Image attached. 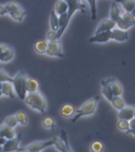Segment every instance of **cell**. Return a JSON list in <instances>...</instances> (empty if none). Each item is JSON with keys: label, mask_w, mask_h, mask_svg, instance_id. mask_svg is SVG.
I'll return each instance as SVG.
<instances>
[{"label": "cell", "mask_w": 135, "mask_h": 152, "mask_svg": "<svg viewBox=\"0 0 135 152\" xmlns=\"http://www.w3.org/2000/svg\"><path fill=\"white\" fill-rule=\"evenodd\" d=\"M24 102L29 107L36 111L45 113L46 112V101L39 91L34 93H28Z\"/></svg>", "instance_id": "cell-1"}, {"label": "cell", "mask_w": 135, "mask_h": 152, "mask_svg": "<svg viewBox=\"0 0 135 152\" xmlns=\"http://www.w3.org/2000/svg\"><path fill=\"white\" fill-rule=\"evenodd\" d=\"M100 99V96H95L90 100H88L79 109H76V115L72 118V122H76L78 119L83 116H91L95 113L96 108H97V104Z\"/></svg>", "instance_id": "cell-2"}, {"label": "cell", "mask_w": 135, "mask_h": 152, "mask_svg": "<svg viewBox=\"0 0 135 152\" xmlns=\"http://www.w3.org/2000/svg\"><path fill=\"white\" fill-rule=\"evenodd\" d=\"M67 2L69 6V10L67 12L68 14V20L70 22L72 17L73 16L75 12L80 10L82 13H85V5L81 2V0H64Z\"/></svg>", "instance_id": "cell-3"}, {"label": "cell", "mask_w": 135, "mask_h": 152, "mask_svg": "<svg viewBox=\"0 0 135 152\" xmlns=\"http://www.w3.org/2000/svg\"><path fill=\"white\" fill-rule=\"evenodd\" d=\"M53 140H49L46 141H41V142H34L30 144L27 145L24 147H20L23 150H27L30 152H40L42 150L45 149L49 147L53 146Z\"/></svg>", "instance_id": "cell-4"}, {"label": "cell", "mask_w": 135, "mask_h": 152, "mask_svg": "<svg viewBox=\"0 0 135 152\" xmlns=\"http://www.w3.org/2000/svg\"><path fill=\"white\" fill-rule=\"evenodd\" d=\"M46 54L50 56H55L62 58L64 56V52L62 49V45L59 42V40L54 42H49Z\"/></svg>", "instance_id": "cell-5"}, {"label": "cell", "mask_w": 135, "mask_h": 152, "mask_svg": "<svg viewBox=\"0 0 135 152\" xmlns=\"http://www.w3.org/2000/svg\"><path fill=\"white\" fill-rule=\"evenodd\" d=\"M21 142V136H15L13 139L7 140L5 144L2 146V151L3 152H14L18 151L19 144Z\"/></svg>", "instance_id": "cell-6"}, {"label": "cell", "mask_w": 135, "mask_h": 152, "mask_svg": "<svg viewBox=\"0 0 135 152\" xmlns=\"http://www.w3.org/2000/svg\"><path fill=\"white\" fill-rule=\"evenodd\" d=\"M110 39L117 40L119 42H124L129 39V33L125 30L119 28H114L109 32Z\"/></svg>", "instance_id": "cell-7"}, {"label": "cell", "mask_w": 135, "mask_h": 152, "mask_svg": "<svg viewBox=\"0 0 135 152\" xmlns=\"http://www.w3.org/2000/svg\"><path fill=\"white\" fill-rule=\"evenodd\" d=\"M115 26H116L115 22L111 21V19H103L98 25L95 34L103 33V32H110L112 29H114Z\"/></svg>", "instance_id": "cell-8"}, {"label": "cell", "mask_w": 135, "mask_h": 152, "mask_svg": "<svg viewBox=\"0 0 135 152\" xmlns=\"http://www.w3.org/2000/svg\"><path fill=\"white\" fill-rule=\"evenodd\" d=\"M23 72L20 71L16 75L13 77V82L12 85L14 87V90L15 94L21 99V84H22V76H23Z\"/></svg>", "instance_id": "cell-9"}, {"label": "cell", "mask_w": 135, "mask_h": 152, "mask_svg": "<svg viewBox=\"0 0 135 152\" xmlns=\"http://www.w3.org/2000/svg\"><path fill=\"white\" fill-rule=\"evenodd\" d=\"M134 107L125 106L121 109L119 113V120H125L130 121L134 118Z\"/></svg>", "instance_id": "cell-10"}, {"label": "cell", "mask_w": 135, "mask_h": 152, "mask_svg": "<svg viewBox=\"0 0 135 152\" xmlns=\"http://www.w3.org/2000/svg\"><path fill=\"white\" fill-rule=\"evenodd\" d=\"M15 131L14 128L6 125L5 124L0 126V136L5 138L6 140H10L15 137Z\"/></svg>", "instance_id": "cell-11"}, {"label": "cell", "mask_w": 135, "mask_h": 152, "mask_svg": "<svg viewBox=\"0 0 135 152\" xmlns=\"http://www.w3.org/2000/svg\"><path fill=\"white\" fill-rule=\"evenodd\" d=\"M101 85H102V94L108 101L111 102L112 98L114 97L113 93H112L111 87L110 85V80H103L101 82Z\"/></svg>", "instance_id": "cell-12"}, {"label": "cell", "mask_w": 135, "mask_h": 152, "mask_svg": "<svg viewBox=\"0 0 135 152\" xmlns=\"http://www.w3.org/2000/svg\"><path fill=\"white\" fill-rule=\"evenodd\" d=\"M110 39L109 32H103V33H97L91 37L89 39V42L90 43H106Z\"/></svg>", "instance_id": "cell-13"}, {"label": "cell", "mask_w": 135, "mask_h": 152, "mask_svg": "<svg viewBox=\"0 0 135 152\" xmlns=\"http://www.w3.org/2000/svg\"><path fill=\"white\" fill-rule=\"evenodd\" d=\"M109 80L114 97H120L122 94V86L120 83L119 81L115 80L114 78H111Z\"/></svg>", "instance_id": "cell-14"}, {"label": "cell", "mask_w": 135, "mask_h": 152, "mask_svg": "<svg viewBox=\"0 0 135 152\" xmlns=\"http://www.w3.org/2000/svg\"><path fill=\"white\" fill-rule=\"evenodd\" d=\"M68 10H69V6L67 4V2L64 0H58L55 5V9L53 10L57 14V16H59V15L67 13Z\"/></svg>", "instance_id": "cell-15"}, {"label": "cell", "mask_w": 135, "mask_h": 152, "mask_svg": "<svg viewBox=\"0 0 135 152\" xmlns=\"http://www.w3.org/2000/svg\"><path fill=\"white\" fill-rule=\"evenodd\" d=\"M39 90V83L35 78H28L27 83H26V92L34 93L38 92Z\"/></svg>", "instance_id": "cell-16"}, {"label": "cell", "mask_w": 135, "mask_h": 152, "mask_svg": "<svg viewBox=\"0 0 135 152\" xmlns=\"http://www.w3.org/2000/svg\"><path fill=\"white\" fill-rule=\"evenodd\" d=\"M48 45H49V42L46 40H38V41H37L34 44V49H35V51L38 52V54H46Z\"/></svg>", "instance_id": "cell-17"}, {"label": "cell", "mask_w": 135, "mask_h": 152, "mask_svg": "<svg viewBox=\"0 0 135 152\" xmlns=\"http://www.w3.org/2000/svg\"><path fill=\"white\" fill-rule=\"evenodd\" d=\"M2 96H6L7 97H15L14 93V87L11 83H3L2 86Z\"/></svg>", "instance_id": "cell-18"}, {"label": "cell", "mask_w": 135, "mask_h": 152, "mask_svg": "<svg viewBox=\"0 0 135 152\" xmlns=\"http://www.w3.org/2000/svg\"><path fill=\"white\" fill-rule=\"evenodd\" d=\"M110 17H111V20L115 22L121 18V14H120V10H119V6L117 4V2H114L111 4V13H110Z\"/></svg>", "instance_id": "cell-19"}, {"label": "cell", "mask_w": 135, "mask_h": 152, "mask_svg": "<svg viewBox=\"0 0 135 152\" xmlns=\"http://www.w3.org/2000/svg\"><path fill=\"white\" fill-rule=\"evenodd\" d=\"M76 109L71 104H64L60 109V114L65 118H69L76 114Z\"/></svg>", "instance_id": "cell-20"}, {"label": "cell", "mask_w": 135, "mask_h": 152, "mask_svg": "<svg viewBox=\"0 0 135 152\" xmlns=\"http://www.w3.org/2000/svg\"><path fill=\"white\" fill-rule=\"evenodd\" d=\"M14 56V49H12L11 48H10L5 51L4 52H2L0 54V62L2 63H7V62L11 61L13 58Z\"/></svg>", "instance_id": "cell-21"}, {"label": "cell", "mask_w": 135, "mask_h": 152, "mask_svg": "<svg viewBox=\"0 0 135 152\" xmlns=\"http://www.w3.org/2000/svg\"><path fill=\"white\" fill-rule=\"evenodd\" d=\"M50 28L51 30L57 33L59 29V22H58V16L55 13L54 10H52L51 15H50Z\"/></svg>", "instance_id": "cell-22"}, {"label": "cell", "mask_w": 135, "mask_h": 152, "mask_svg": "<svg viewBox=\"0 0 135 152\" xmlns=\"http://www.w3.org/2000/svg\"><path fill=\"white\" fill-rule=\"evenodd\" d=\"M116 2H120L127 13H131L134 9L135 0H116Z\"/></svg>", "instance_id": "cell-23"}, {"label": "cell", "mask_w": 135, "mask_h": 152, "mask_svg": "<svg viewBox=\"0 0 135 152\" xmlns=\"http://www.w3.org/2000/svg\"><path fill=\"white\" fill-rule=\"evenodd\" d=\"M10 16L11 17L12 19H14V21H18V22H21L23 20L24 17L26 15V13L23 10H15V11L10 12L9 13Z\"/></svg>", "instance_id": "cell-24"}, {"label": "cell", "mask_w": 135, "mask_h": 152, "mask_svg": "<svg viewBox=\"0 0 135 152\" xmlns=\"http://www.w3.org/2000/svg\"><path fill=\"white\" fill-rule=\"evenodd\" d=\"M15 117H16L18 123L20 124L21 125H26L28 124V117L26 114L23 111H18L15 113Z\"/></svg>", "instance_id": "cell-25"}, {"label": "cell", "mask_w": 135, "mask_h": 152, "mask_svg": "<svg viewBox=\"0 0 135 152\" xmlns=\"http://www.w3.org/2000/svg\"><path fill=\"white\" fill-rule=\"evenodd\" d=\"M52 140H53V142H54L53 145L57 148V150H58L60 152H65V151H66V145H65L64 141L60 138L53 137Z\"/></svg>", "instance_id": "cell-26"}, {"label": "cell", "mask_w": 135, "mask_h": 152, "mask_svg": "<svg viewBox=\"0 0 135 152\" xmlns=\"http://www.w3.org/2000/svg\"><path fill=\"white\" fill-rule=\"evenodd\" d=\"M111 102L112 104H113V106H114L116 109L119 110V111L126 106V104L124 103L123 100L120 97H114L112 98Z\"/></svg>", "instance_id": "cell-27"}, {"label": "cell", "mask_w": 135, "mask_h": 152, "mask_svg": "<svg viewBox=\"0 0 135 152\" xmlns=\"http://www.w3.org/2000/svg\"><path fill=\"white\" fill-rule=\"evenodd\" d=\"M90 5L91 18V20L95 21L97 18V7H96V0H87Z\"/></svg>", "instance_id": "cell-28"}, {"label": "cell", "mask_w": 135, "mask_h": 152, "mask_svg": "<svg viewBox=\"0 0 135 152\" xmlns=\"http://www.w3.org/2000/svg\"><path fill=\"white\" fill-rule=\"evenodd\" d=\"M42 126L46 129H53L55 127L54 120L50 116H46L42 120Z\"/></svg>", "instance_id": "cell-29"}, {"label": "cell", "mask_w": 135, "mask_h": 152, "mask_svg": "<svg viewBox=\"0 0 135 152\" xmlns=\"http://www.w3.org/2000/svg\"><path fill=\"white\" fill-rule=\"evenodd\" d=\"M13 82V77L10 76L7 71L0 68V83H11Z\"/></svg>", "instance_id": "cell-30"}, {"label": "cell", "mask_w": 135, "mask_h": 152, "mask_svg": "<svg viewBox=\"0 0 135 152\" xmlns=\"http://www.w3.org/2000/svg\"><path fill=\"white\" fill-rule=\"evenodd\" d=\"M103 144L100 141H94L90 146L91 152H103Z\"/></svg>", "instance_id": "cell-31"}, {"label": "cell", "mask_w": 135, "mask_h": 152, "mask_svg": "<svg viewBox=\"0 0 135 152\" xmlns=\"http://www.w3.org/2000/svg\"><path fill=\"white\" fill-rule=\"evenodd\" d=\"M4 124L6 125L9 126L10 128H14L15 127L18 126V121H17L16 117L15 116H7V118L5 119L4 121Z\"/></svg>", "instance_id": "cell-32"}, {"label": "cell", "mask_w": 135, "mask_h": 152, "mask_svg": "<svg viewBox=\"0 0 135 152\" xmlns=\"http://www.w3.org/2000/svg\"><path fill=\"white\" fill-rule=\"evenodd\" d=\"M28 76L27 75L24 73L23 76H22V84H21V100L25 99L27 92H26V83H27V79H28Z\"/></svg>", "instance_id": "cell-33"}, {"label": "cell", "mask_w": 135, "mask_h": 152, "mask_svg": "<svg viewBox=\"0 0 135 152\" xmlns=\"http://www.w3.org/2000/svg\"><path fill=\"white\" fill-rule=\"evenodd\" d=\"M6 10H7L8 13H10V12L15 11V10H21V7L19 6L18 3L16 2H8L7 4H6L4 6Z\"/></svg>", "instance_id": "cell-34"}, {"label": "cell", "mask_w": 135, "mask_h": 152, "mask_svg": "<svg viewBox=\"0 0 135 152\" xmlns=\"http://www.w3.org/2000/svg\"><path fill=\"white\" fill-rule=\"evenodd\" d=\"M116 25L118 26H119V28H120V29H122V30H126V29H128L129 28H131V26L130 24H128L127 22H126V21H124V19L121 18L118 20V21H116Z\"/></svg>", "instance_id": "cell-35"}, {"label": "cell", "mask_w": 135, "mask_h": 152, "mask_svg": "<svg viewBox=\"0 0 135 152\" xmlns=\"http://www.w3.org/2000/svg\"><path fill=\"white\" fill-rule=\"evenodd\" d=\"M60 139L64 141V142L65 143V145H66V151H65V152H73V151H72V149L71 146H70V144H69V140H68V137H67L66 132H65L64 130H62L61 132Z\"/></svg>", "instance_id": "cell-36"}, {"label": "cell", "mask_w": 135, "mask_h": 152, "mask_svg": "<svg viewBox=\"0 0 135 152\" xmlns=\"http://www.w3.org/2000/svg\"><path fill=\"white\" fill-rule=\"evenodd\" d=\"M122 18L124 19V21L127 22L128 24H130L131 26H134L135 25V18L132 15L131 13H126L124 14Z\"/></svg>", "instance_id": "cell-37"}, {"label": "cell", "mask_w": 135, "mask_h": 152, "mask_svg": "<svg viewBox=\"0 0 135 152\" xmlns=\"http://www.w3.org/2000/svg\"><path fill=\"white\" fill-rule=\"evenodd\" d=\"M118 128L119 130L127 132L130 129L129 121H125V120H119V123H118Z\"/></svg>", "instance_id": "cell-38"}, {"label": "cell", "mask_w": 135, "mask_h": 152, "mask_svg": "<svg viewBox=\"0 0 135 152\" xmlns=\"http://www.w3.org/2000/svg\"><path fill=\"white\" fill-rule=\"evenodd\" d=\"M46 40L48 42H54V41H57V33L56 32H53V31L50 30L47 33V35H46Z\"/></svg>", "instance_id": "cell-39"}, {"label": "cell", "mask_w": 135, "mask_h": 152, "mask_svg": "<svg viewBox=\"0 0 135 152\" xmlns=\"http://www.w3.org/2000/svg\"><path fill=\"white\" fill-rule=\"evenodd\" d=\"M9 14V13H8V11L6 10L4 6L0 5V16H4V15H6V14Z\"/></svg>", "instance_id": "cell-40"}, {"label": "cell", "mask_w": 135, "mask_h": 152, "mask_svg": "<svg viewBox=\"0 0 135 152\" xmlns=\"http://www.w3.org/2000/svg\"><path fill=\"white\" fill-rule=\"evenodd\" d=\"M9 48V47L6 45H3V44H0V54L4 52L5 51H7V49Z\"/></svg>", "instance_id": "cell-41"}, {"label": "cell", "mask_w": 135, "mask_h": 152, "mask_svg": "<svg viewBox=\"0 0 135 152\" xmlns=\"http://www.w3.org/2000/svg\"><path fill=\"white\" fill-rule=\"evenodd\" d=\"M129 125H130V129H134L135 128V118L129 121Z\"/></svg>", "instance_id": "cell-42"}, {"label": "cell", "mask_w": 135, "mask_h": 152, "mask_svg": "<svg viewBox=\"0 0 135 152\" xmlns=\"http://www.w3.org/2000/svg\"><path fill=\"white\" fill-rule=\"evenodd\" d=\"M7 140H6L5 138L0 136V146H3L5 144V142H7Z\"/></svg>", "instance_id": "cell-43"}, {"label": "cell", "mask_w": 135, "mask_h": 152, "mask_svg": "<svg viewBox=\"0 0 135 152\" xmlns=\"http://www.w3.org/2000/svg\"><path fill=\"white\" fill-rule=\"evenodd\" d=\"M127 133H131L132 135H134L135 136V128L134 129H129L127 132H126Z\"/></svg>", "instance_id": "cell-44"}, {"label": "cell", "mask_w": 135, "mask_h": 152, "mask_svg": "<svg viewBox=\"0 0 135 152\" xmlns=\"http://www.w3.org/2000/svg\"><path fill=\"white\" fill-rule=\"evenodd\" d=\"M18 151H20V152H30L29 151H27V150H23V149H21V148H20L19 147V149Z\"/></svg>", "instance_id": "cell-45"}, {"label": "cell", "mask_w": 135, "mask_h": 152, "mask_svg": "<svg viewBox=\"0 0 135 152\" xmlns=\"http://www.w3.org/2000/svg\"><path fill=\"white\" fill-rule=\"evenodd\" d=\"M2 83H0V97H2Z\"/></svg>", "instance_id": "cell-46"}, {"label": "cell", "mask_w": 135, "mask_h": 152, "mask_svg": "<svg viewBox=\"0 0 135 152\" xmlns=\"http://www.w3.org/2000/svg\"><path fill=\"white\" fill-rule=\"evenodd\" d=\"M131 14H132V15H133V16L135 18V7H134V9L133 10V11L131 12Z\"/></svg>", "instance_id": "cell-47"}, {"label": "cell", "mask_w": 135, "mask_h": 152, "mask_svg": "<svg viewBox=\"0 0 135 152\" xmlns=\"http://www.w3.org/2000/svg\"><path fill=\"white\" fill-rule=\"evenodd\" d=\"M0 152H3L2 151V146H0Z\"/></svg>", "instance_id": "cell-48"}, {"label": "cell", "mask_w": 135, "mask_h": 152, "mask_svg": "<svg viewBox=\"0 0 135 152\" xmlns=\"http://www.w3.org/2000/svg\"><path fill=\"white\" fill-rule=\"evenodd\" d=\"M134 118H135V109H134Z\"/></svg>", "instance_id": "cell-49"}, {"label": "cell", "mask_w": 135, "mask_h": 152, "mask_svg": "<svg viewBox=\"0 0 135 152\" xmlns=\"http://www.w3.org/2000/svg\"><path fill=\"white\" fill-rule=\"evenodd\" d=\"M0 68H1V65H0Z\"/></svg>", "instance_id": "cell-50"}, {"label": "cell", "mask_w": 135, "mask_h": 152, "mask_svg": "<svg viewBox=\"0 0 135 152\" xmlns=\"http://www.w3.org/2000/svg\"><path fill=\"white\" fill-rule=\"evenodd\" d=\"M40 152H41V151H40Z\"/></svg>", "instance_id": "cell-51"}]
</instances>
